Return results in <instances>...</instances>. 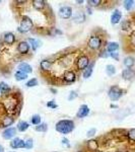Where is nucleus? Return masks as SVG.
Here are the masks:
<instances>
[{
    "label": "nucleus",
    "instance_id": "nucleus-1",
    "mask_svg": "<svg viewBox=\"0 0 135 152\" xmlns=\"http://www.w3.org/2000/svg\"><path fill=\"white\" fill-rule=\"evenodd\" d=\"M56 131L61 134H68L74 130V122L71 120H61L56 124Z\"/></svg>",
    "mask_w": 135,
    "mask_h": 152
},
{
    "label": "nucleus",
    "instance_id": "nucleus-2",
    "mask_svg": "<svg viewBox=\"0 0 135 152\" xmlns=\"http://www.w3.org/2000/svg\"><path fill=\"white\" fill-rule=\"evenodd\" d=\"M33 28V21L29 16L24 15L21 20V26L18 28V31L21 33H28Z\"/></svg>",
    "mask_w": 135,
    "mask_h": 152
},
{
    "label": "nucleus",
    "instance_id": "nucleus-3",
    "mask_svg": "<svg viewBox=\"0 0 135 152\" xmlns=\"http://www.w3.org/2000/svg\"><path fill=\"white\" fill-rule=\"evenodd\" d=\"M122 94H123V90L117 85L112 86L109 90V97L112 100H118L122 96Z\"/></svg>",
    "mask_w": 135,
    "mask_h": 152
},
{
    "label": "nucleus",
    "instance_id": "nucleus-4",
    "mask_svg": "<svg viewBox=\"0 0 135 152\" xmlns=\"http://www.w3.org/2000/svg\"><path fill=\"white\" fill-rule=\"evenodd\" d=\"M102 46V40L98 36H92L88 40V47L92 50H98Z\"/></svg>",
    "mask_w": 135,
    "mask_h": 152
},
{
    "label": "nucleus",
    "instance_id": "nucleus-5",
    "mask_svg": "<svg viewBox=\"0 0 135 152\" xmlns=\"http://www.w3.org/2000/svg\"><path fill=\"white\" fill-rule=\"evenodd\" d=\"M90 64V58L85 55H82L78 58L77 60V68L80 70H85L88 67V65Z\"/></svg>",
    "mask_w": 135,
    "mask_h": 152
},
{
    "label": "nucleus",
    "instance_id": "nucleus-6",
    "mask_svg": "<svg viewBox=\"0 0 135 152\" xmlns=\"http://www.w3.org/2000/svg\"><path fill=\"white\" fill-rule=\"evenodd\" d=\"M58 13L61 18L68 19L71 18V15H72V9H71V7H69V6H62V7H60Z\"/></svg>",
    "mask_w": 135,
    "mask_h": 152
},
{
    "label": "nucleus",
    "instance_id": "nucleus-7",
    "mask_svg": "<svg viewBox=\"0 0 135 152\" xmlns=\"http://www.w3.org/2000/svg\"><path fill=\"white\" fill-rule=\"evenodd\" d=\"M10 147L13 149L26 148V141L21 140V138H13L10 142Z\"/></svg>",
    "mask_w": 135,
    "mask_h": 152
},
{
    "label": "nucleus",
    "instance_id": "nucleus-8",
    "mask_svg": "<svg viewBox=\"0 0 135 152\" xmlns=\"http://www.w3.org/2000/svg\"><path fill=\"white\" fill-rule=\"evenodd\" d=\"M63 79H64L65 82L67 83H72L75 81L76 79V75H75L74 71L72 70H67L64 72V75H63Z\"/></svg>",
    "mask_w": 135,
    "mask_h": 152
},
{
    "label": "nucleus",
    "instance_id": "nucleus-9",
    "mask_svg": "<svg viewBox=\"0 0 135 152\" xmlns=\"http://www.w3.org/2000/svg\"><path fill=\"white\" fill-rule=\"evenodd\" d=\"M18 51L23 55H26L29 51V44L26 41H21L18 45Z\"/></svg>",
    "mask_w": 135,
    "mask_h": 152
},
{
    "label": "nucleus",
    "instance_id": "nucleus-10",
    "mask_svg": "<svg viewBox=\"0 0 135 152\" xmlns=\"http://www.w3.org/2000/svg\"><path fill=\"white\" fill-rule=\"evenodd\" d=\"M88 114H90V107H88L87 104H82V105H80L79 110H78L76 117L79 118V119H82V118L87 117Z\"/></svg>",
    "mask_w": 135,
    "mask_h": 152
},
{
    "label": "nucleus",
    "instance_id": "nucleus-11",
    "mask_svg": "<svg viewBox=\"0 0 135 152\" xmlns=\"http://www.w3.org/2000/svg\"><path fill=\"white\" fill-rule=\"evenodd\" d=\"M16 134V129L15 128H7L3 131L2 133V137L6 140H9V139L13 138Z\"/></svg>",
    "mask_w": 135,
    "mask_h": 152
},
{
    "label": "nucleus",
    "instance_id": "nucleus-12",
    "mask_svg": "<svg viewBox=\"0 0 135 152\" xmlns=\"http://www.w3.org/2000/svg\"><path fill=\"white\" fill-rule=\"evenodd\" d=\"M122 77L125 80H132L135 77V72L131 68H127L122 71Z\"/></svg>",
    "mask_w": 135,
    "mask_h": 152
},
{
    "label": "nucleus",
    "instance_id": "nucleus-13",
    "mask_svg": "<svg viewBox=\"0 0 135 152\" xmlns=\"http://www.w3.org/2000/svg\"><path fill=\"white\" fill-rule=\"evenodd\" d=\"M121 18H122L121 11L118 10V9L114 10V12H113V14H112V16H111V23H112V24L119 23L120 20H121Z\"/></svg>",
    "mask_w": 135,
    "mask_h": 152
},
{
    "label": "nucleus",
    "instance_id": "nucleus-14",
    "mask_svg": "<svg viewBox=\"0 0 135 152\" xmlns=\"http://www.w3.org/2000/svg\"><path fill=\"white\" fill-rule=\"evenodd\" d=\"M3 40H4V43L7 44V45H13L14 42H15V36L12 33H6V34H4Z\"/></svg>",
    "mask_w": 135,
    "mask_h": 152
},
{
    "label": "nucleus",
    "instance_id": "nucleus-15",
    "mask_svg": "<svg viewBox=\"0 0 135 152\" xmlns=\"http://www.w3.org/2000/svg\"><path fill=\"white\" fill-rule=\"evenodd\" d=\"M18 69L19 71H23V72L24 73H32V71H33V69H32V66L28 64V63H26V62H21V64H19L18 66Z\"/></svg>",
    "mask_w": 135,
    "mask_h": 152
},
{
    "label": "nucleus",
    "instance_id": "nucleus-16",
    "mask_svg": "<svg viewBox=\"0 0 135 152\" xmlns=\"http://www.w3.org/2000/svg\"><path fill=\"white\" fill-rule=\"evenodd\" d=\"M32 3H33V7L37 10H42L46 6V2L44 0H33Z\"/></svg>",
    "mask_w": 135,
    "mask_h": 152
},
{
    "label": "nucleus",
    "instance_id": "nucleus-17",
    "mask_svg": "<svg viewBox=\"0 0 135 152\" xmlns=\"http://www.w3.org/2000/svg\"><path fill=\"white\" fill-rule=\"evenodd\" d=\"M51 66H52V61L50 60H42L40 63V67L43 71H49L51 69Z\"/></svg>",
    "mask_w": 135,
    "mask_h": 152
},
{
    "label": "nucleus",
    "instance_id": "nucleus-18",
    "mask_svg": "<svg viewBox=\"0 0 135 152\" xmlns=\"http://www.w3.org/2000/svg\"><path fill=\"white\" fill-rule=\"evenodd\" d=\"M28 43L29 44V46H32V49H33L34 51H36L37 49L41 46L40 40H36V39H33V38H29L28 39Z\"/></svg>",
    "mask_w": 135,
    "mask_h": 152
},
{
    "label": "nucleus",
    "instance_id": "nucleus-19",
    "mask_svg": "<svg viewBox=\"0 0 135 152\" xmlns=\"http://www.w3.org/2000/svg\"><path fill=\"white\" fill-rule=\"evenodd\" d=\"M118 49H119V44L116 43V42H111V43H109L107 46V51L110 52V54L116 52Z\"/></svg>",
    "mask_w": 135,
    "mask_h": 152
},
{
    "label": "nucleus",
    "instance_id": "nucleus-20",
    "mask_svg": "<svg viewBox=\"0 0 135 152\" xmlns=\"http://www.w3.org/2000/svg\"><path fill=\"white\" fill-rule=\"evenodd\" d=\"M94 66H95V63L92 62V63H90V65H88V67L85 69L84 71H83V78H88V77H90V75H92V70H94Z\"/></svg>",
    "mask_w": 135,
    "mask_h": 152
},
{
    "label": "nucleus",
    "instance_id": "nucleus-21",
    "mask_svg": "<svg viewBox=\"0 0 135 152\" xmlns=\"http://www.w3.org/2000/svg\"><path fill=\"white\" fill-rule=\"evenodd\" d=\"M14 77H15V80H18V81H23V80L26 79V77H28V74H26V73H24V72H23V71L18 70L15 72V74H14Z\"/></svg>",
    "mask_w": 135,
    "mask_h": 152
},
{
    "label": "nucleus",
    "instance_id": "nucleus-22",
    "mask_svg": "<svg viewBox=\"0 0 135 152\" xmlns=\"http://www.w3.org/2000/svg\"><path fill=\"white\" fill-rule=\"evenodd\" d=\"M13 122H14L13 118L7 116L5 118H3V120H2V127H9V126H11V125L13 124Z\"/></svg>",
    "mask_w": 135,
    "mask_h": 152
},
{
    "label": "nucleus",
    "instance_id": "nucleus-23",
    "mask_svg": "<svg viewBox=\"0 0 135 152\" xmlns=\"http://www.w3.org/2000/svg\"><path fill=\"white\" fill-rule=\"evenodd\" d=\"M29 123H26V121H21V122H18V130L19 132L26 131V130L29 129Z\"/></svg>",
    "mask_w": 135,
    "mask_h": 152
},
{
    "label": "nucleus",
    "instance_id": "nucleus-24",
    "mask_svg": "<svg viewBox=\"0 0 135 152\" xmlns=\"http://www.w3.org/2000/svg\"><path fill=\"white\" fill-rule=\"evenodd\" d=\"M135 6V1L133 0H125L124 1V8L126 9V10H131L132 8Z\"/></svg>",
    "mask_w": 135,
    "mask_h": 152
},
{
    "label": "nucleus",
    "instance_id": "nucleus-25",
    "mask_svg": "<svg viewBox=\"0 0 135 152\" xmlns=\"http://www.w3.org/2000/svg\"><path fill=\"white\" fill-rule=\"evenodd\" d=\"M74 20L76 21V23H83V21L85 20V16H84V13L83 12H77L76 14L74 15Z\"/></svg>",
    "mask_w": 135,
    "mask_h": 152
},
{
    "label": "nucleus",
    "instance_id": "nucleus-26",
    "mask_svg": "<svg viewBox=\"0 0 135 152\" xmlns=\"http://www.w3.org/2000/svg\"><path fill=\"white\" fill-rule=\"evenodd\" d=\"M135 61H134V58L132 57H126L124 59V65L126 66L127 68H131L132 66L134 65Z\"/></svg>",
    "mask_w": 135,
    "mask_h": 152
},
{
    "label": "nucleus",
    "instance_id": "nucleus-27",
    "mask_svg": "<svg viewBox=\"0 0 135 152\" xmlns=\"http://www.w3.org/2000/svg\"><path fill=\"white\" fill-rule=\"evenodd\" d=\"M0 90H1V92H2V94H3L4 95H6V94L9 92L10 88H9V86L6 84L5 82H0Z\"/></svg>",
    "mask_w": 135,
    "mask_h": 152
},
{
    "label": "nucleus",
    "instance_id": "nucleus-28",
    "mask_svg": "<svg viewBox=\"0 0 135 152\" xmlns=\"http://www.w3.org/2000/svg\"><path fill=\"white\" fill-rule=\"evenodd\" d=\"M87 147H88V149H90V150L97 151V149H98V141H95V140H90V141H88Z\"/></svg>",
    "mask_w": 135,
    "mask_h": 152
},
{
    "label": "nucleus",
    "instance_id": "nucleus-29",
    "mask_svg": "<svg viewBox=\"0 0 135 152\" xmlns=\"http://www.w3.org/2000/svg\"><path fill=\"white\" fill-rule=\"evenodd\" d=\"M106 72L109 76H113L115 73H116V68H115V66H113V65H107Z\"/></svg>",
    "mask_w": 135,
    "mask_h": 152
},
{
    "label": "nucleus",
    "instance_id": "nucleus-30",
    "mask_svg": "<svg viewBox=\"0 0 135 152\" xmlns=\"http://www.w3.org/2000/svg\"><path fill=\"white\" fill-rule=\"evenodd\" d=\"M31 122L33 125L38 126V125L41 124V117L39 116V115H34V116L31 118Z\"/></svg>",
    "mask_w": 135,
    "mask_h": 152
},
{
    "label": "nucleus",
    "instance_id": "nucleus-31",
    "mask_svg": "<svg viewBox=\"0 0 135 152\" xmlns=\"http://www.w3.org/2000/svg\"><path fill=\"white\" fill-rule=\"evenodd\" d=\"M47 129H48V126H47V124H45V123L36 126V131H38V132H46Z\"/></svg>",
    "mask_w": 135,
    "mask_h": 152
},
{
    "label": "nucleus",
    "instance_id": "nucleus-32",
    "mask_svg": "<svg viewBox=\"0 0 135 152\" xmlns=\"http://www.w3.org/2000/svg\"><path fill=\"white\" fill-rule=\"evenodd\" d=\"M127 137L131 142H135V129H131L127 133Z\"/></svg>",
    "mask_w": 135,
    "mask_h": 152
},
{
    "label": "nucleus",
    "instance_id": "nucleus-33",
    "mask_svg": "<svg viewBox=\"0 0 135 152\" xmlns=\"http://www.w3.org/2000/svg\"><path fill=\"white\" fill-rule=\"evenodd\" d=\"M26 86L28 87H35L38 85V80L36 79V78H32L31 80H29L28 82H26Z\"/></svg>",
    "mask_w": 135,
    "mask_h": 152
},
{
    "label": "nucleus",
    "instance_id": "nucleus-34",
    "mask_svg": "<svg viewBox=\"0 0 135 152\" xmlns=\"http://www.w3.org/2000/svg\"><path fill=\"white\" fill-rule=\"evenodd\" d=\"M87 3L92 6H99L100 4L102 3V1H101V0H88Z\"/></svg>",
    "mask_w": 135,
    "mask_h": 152
},
{
    "label": "nucleus",
    "instance_id": "nucleus-35",
    "mask_svg": "<svg viewBox=\"0 0 135 152\" xmlns=\"http://www.w3.org/2000/svg\"><path fill=\"white\" fill-rule=\"evenodd\" d=\"M33 146H34L33 139H28V140L26 141V149H31V148H33Z\"/></svg>",
    "mask_w": 135,
    "mask_h": 152
},
{
    "label": "nucleus",
    "instance_id": "nucleus-36",
    "mask_svg": "<svg viewBox=\"0 0 135 152\" xmlns=\"http://www.w3.org/2000/svg\"><path fill=\"white\" fill-rule=\"evenodd\" d=\"M47 107H51V109H56V107H57L58 105L55 104V100H51V102H47Z\"/></svg>",
    "mask_w": 135,
    "mask_h": 152
},
{
    "label": "nucleus",
    "instance_id": "nucleus-37",
    "mask_svg": "<svg viewBox=\"0 0 135 152\" xmlns=\"http://www.w3.org/2000/svg\"><path fill=\"white\" fill-rule=\"evenodd\" d=\"M129 26H130V23L128 20H125L124 23H122V28H123L124 31H127V29L129 28Z\"/></svg>",
    "mask_w": 135,
    "mask_h": 152
},
{
    "label": "nucleus",
    "instance_id": "nucleus-38",
    "mask_svg": "<svg viewBox=\"0 0 135 152\" xmlns=\"http://www.w3.org/2000/svg\"><path fill=\"white\" fill-rule=\"evenodd\" d=\"M95 132H97V130H95V128H92V129H90V130H88L87 131V137H92L95 134Z\"/></svg>",
    "mask_w": 135,
    "mask_h": 152
},
{
    "label": "nucleus",
    "instance_id": "nucleus-39",
    "mask_svg": "<svg viewBox=\"0 0 135 152\" xmlns=\"http://www.w3.org/2000/svg\"><path fill=\"white\" fill-rule=\"evenodd\" d=\"M75 97H77V94L75 91H71L70 92V94H69V96H68V99L71 100V99H74Z\"/></svg>",
    "mask_w": 135,
    "mask_h": 152
},
{
    "label": "nucleus",
    "instance_id": "nucleus-40",
    "mask_svg": "<svg viewBox=\"0 0 135 152\" xmlns=\"http://www.w3.org/2000/svg\"><path fill=\"white\" fill-rule=\"evenodd\" d=\"M62 145L66 146V147H70V144H69V141H68V139H66V138L62 139Z\"/></svg>",
    "mask_w": 135,
    "mask_h": 152
},
{
    "label": "nucleus",
    "instance_id": "nucleus-41",
    "mask_svg": "<svg viewBox=\"0 0 135 152\" xmlns=\"http://www.w3.org/2000/svg\"><path fill=\"white\" fill-rule=\"evenodd\" d=\"M130 42H131V45L135 47V33H133L130 37Z\"/></svg>",
    "mask_w": 135,
    "mask_h": 152
},
{
    "label": "nucleus",
    "instance_id": "nucleus-42",
    "mask_svg": "<svg viewBox=\"0 0 135 152\" xmlns=\"http://www.w3.org/2000/svg\"><path fill=\"white\" fill-rule=\"evenodd\" d=\"M110 56H111V57L112 58H114L115 59V60H119V54H118V53H116V52H114V53H111V54H110Z\"/></svg>",
    "mask_w": 135,
    "mask_h": 152
},
{
    "label": "nucleus",
    "instance_id": "nucleus-43",
    "mask_svg": "<svg viewBox=\"0 0 135 152\" xmlns=\"http://www.w3.org/2000/svg\"><path fill=\"white\" fill-rule=\"evenodd\" d=\"M0 152H4V148H3V146H1V145H0Z\"/></svg>",
    "mask_w": 135,
    "mask_h": 152
},
{
    "label": "nucleus",
    "instance_id": "nucleus-44",
    "mask_svg": "<svg viewBox=\"0 0 135 152\" xmlns=\"http://www.w3.org/2000/svg\"><path fill=\"white\" fill-rule=\"evenodd\" d=\"M97 152H103V151H97Z\"/></svg>",
    "mask_w": 135,
    "mask_h": 152
},
{
    "label": "nucleus",
    "instance_id": "nucleus-45",
    "mask_svg": "<svg viewBox=\"0 0 135 152\" xmlns=\"http://www.w3.org/2000/svg\"><path fill=\"white\" fill-rule=\"evenodd\" d=\"M0 94H1V90H0Z\"/></svg>",
    "mask_w": 135,
    "mask_h": 152
}]
</instances>
